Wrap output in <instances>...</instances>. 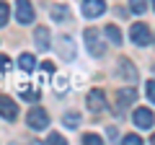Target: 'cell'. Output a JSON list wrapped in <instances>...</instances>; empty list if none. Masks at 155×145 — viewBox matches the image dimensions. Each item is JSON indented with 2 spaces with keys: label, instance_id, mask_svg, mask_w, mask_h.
<instances>
[{
  "label": "cell",
  "instance_id": "1",
  "mask_svg": "<svg viewBox=\"0 0 155 145\" xmlns=\"http://www.w3.org/2000/svg\"><path fill=\"white\" fill-rule=\"evenodd\" d=\"M85 47H88V52L93 57H101L106 52V47H104V42H101V34L96 31V29H85Z\"/></svg>",
  "mask_w": 155,
  "mask_h": 145
},
{
  "label": "cell",
  "instance_id": "2",
  "mask_svg": "<svg viewBox=\"0 0 155 145\" xmlns=\"http://www.w3.org/2000/svg\"><path fill=\"white\" fill-rule=\"evenodd\" d=\"M129 36H132V42L137 47H150V42H153V31H150L145 23H134L132 31H129Z\"/></svg>",
  "mask_w": 155,
  "mask_h": 145
},
{
  "label": "cell",
  "instance_id": "3",
  "mask_svg": "<svg viewBox=\"0 0 155 145\" xmlns=\"http://www.w3.org/2000/svg\"><path fill=\"white\" fill-rule=\"evenodd\" d=\"M26 122H28V127L31 130H47L49 127V114L44 112V109H31L28 112V117H26Z\"/></svg>",
  "mask_w": 155,
  "mask_h": 145
},
{
  "label": "cell",
  "instance_id": "4",
  "mask_svg": "<svg viewBox=\"0 0 155 145\" xmlns=\"http://www.w3.org/2000/svg\"><path fill=\"white\" fill-rule=\"evenodd\" d=\"M0 117L5 119V122H13L18 117V104L11 96H0Z\"/></svg>",
  "mask_w": 155,
  "mask_h": 145
},
{
  "label": "cell",
  "instance_id": "5",
  "mask_svg": "<svg viewBox=\"0 0 155 145\" xmlns=\"http://www.w3.org/2000/svg\"><path fill=\"white\" fill-rule=\"evenodd\" d=\"M104 11H106L104 0H83V16L85 18H98Z\"/></svg>",
  "mask_w": 155,
  "mask_h": 145
},
{
  "label": "cell",
  "instance_id": "6",
  "mask_svg": "<svg viewBox=\"0 0 155 145\" xmlns=\"http://www.w3.org/2000/svg\"><path fill=\"white\" fill-rule=\"evenodd\" d=\"M16 18H18V23H31L34 21V8H31L28 0H18L16 3Z\"/></svg>",
  "mask_w": 155,
  "mask_h": 145
},
{
  "label": "cell",
  "instance_id": "7",
  "mask_svg": "<svg viewBox=\"0 0 155 145\" xmlns=\"http://www.w3.org/2000/svg\"><path fill=\"white\" fill-rule=\"evenodd\" d=\"M88 109H91V112H104V109H106V96H104L101 88H93L88 93Z\"/></svg>",
  "mask_w": 155,
  "mask_h": 145
},
{
  "label": "cell",
  "instance_id": "8",
  "mask_svg": "<svg viewBox=\"0 0 155 145\" xmlns=\"http://www.w3.org/2000/svg\"><path fill=\"white\" fill-rule=\"evenodd\" d=\"M132 119H134V124H137L140 130H153V112L150 109H137V112L132 114Z\"/></svg>",
  "mask_w": 155,
  "mask_h": 145
},
{
  "label": "cell",
  "instance_id": "9",
  "mask_svg": "<svg viewBox=\"0 0 155 145\" xmlns=\"http://www.w3.org/2000/svg\"><path fill=\"white\" fill-rule=\"evenodd\" d=\"M34 44H36L39 52L49 49V29H47V26H39L36 31H34Z\"/></svg>",
  "mask_w": 155,
  "mask_h": 145
},
{
  "label": "cell",
  "instance_id": "10",
  "mask_svg": "<svg viewBox=\"0 0 155 145\" xmlns=\"http://www.w3.org/2000/svg\"><path fill=\"white\" fill-rule=\"evenodd\" d=\"M137 99V91L134 88H122L119 93H116V101H119V109H127L132 101Z\"/></svg>",
  "mask_w": 155,
  "mask_h": 145
},
{
  "label": "cell",
  "instance_id": "11",
  "mask_svg": "<svg viewBox=\"0 0 155 145\" xmlns=\"http://www.w3.org/2000/svg\"><path fill=\"white\" fill-rule=\"evenodd\" d=\"M18 67H21L23 72H34V67H36V57L28 55V52H23V55L18 57Z\"/></svg>",
  "mask_w": 155,
  "mask_h": 145
},
{
  "label": "cell",
  "instance_id": "12",
  "mask_svg": "<svg viewBox=\"0 0 155 145\" xmlns=\"http://www.w3.org/2000/svg\"><path fill=\"white\" fill-rule=\"evenodd\" d=\"M106 36H109V42H111V44H116V47L122 44V31H119V29H116L114 23H111V26H106Z\"/></svg>",
  "mask_w": 155,
  "mask_h": 145
},
{
  "label": "cell",
  "instance_id": "13",
  "mask_svg": "<svg viewBox=\"0 0 155 145\" xmlns=\"http://www.w3.org/2000/svg\"><path fill=\"white\" fill-rule=\"evenodd\" d=\"M119 70H122V72H127V78H129V80H134V78H137V70H134V65L127 60V57H124V60L119 62Z\"/></svg>",
  "mask_w": 155,
  "mask_h": 145
},
{
  "label": "cell",
  "instance_id": "14",
  "mask_svg": "<svg viewBox=\"0 0 155 145\" xmlns=\"http://www.w3.org/2000/svg\"><path fill=\"white\" fill-rule=\"evenodd\" d=\"M147 0H129V8H132V13H145L147 11Z\"/></svg>",
  "mask_w": 155,
  "mask_h": 145
},
{
  "label": "cell",
  "instance_id": "15",
  "mask_svg": "<svg viewBox=\"0 0 155 145\" xmlns=\"http://www.w3.org/2000/svg\"><path fill=\"white\" fill-rule=\"evenodd\" d=\"M65 127H70V130H75L78 127V122H80V114H75V112H70V114H65Z\"/></svg>",
  "mask_w": 155,
  "mask_h": 145
},
{
  "label": "cell",
  "instance_id": "16",
  "mask_svg": "<svg viewBox=\"0 0 155 145\" xmlns=\"http://www.w3.org/2000/svg\"><path fill=\"white\" fill-rule=\"evenodd\" d=\"M21 96H23V99H28V101H36L39 99V91L28 88V86H21Z\"/></svg>",
  "mask_w": 155,
  "mask_h": 145
},
{
  "label": "cell",
  "instance_id": "17",
  "mask_svg": "<svg viewBox=\"0 0 155 145\" xmlns=\"http://www.w3.org/2000/svg\"><path fill=\"white\" fill-rule=\"evenodd\" d=\"M83 143H85V145H101V143H104V140H101L98 135L88 132V135H83Z\"/></svg>",
  "mask_w": 155,
  "mask_h": 145
},
{
  "label": "cell",
  "instance_id": "18",
  "mask_svg": "<svg viewBox=\"0 0 155 145\" xmlns=\"http://www.w3.org/2000/svg\"><path fill=\"white\" fill-rule=\"evenodd\" d=\"M52 16H54V21H65L67 18V8H60V5L52 8Z\"/></svg>",
  "mask_w": 155,
  "mask_h": 145
},
{
  "label": "cell",
  "instance_id": "19",
  "mask_svg": "<svg viewBox=\"0 0 155 145\" xmlns=\"http://www.w3.org/2000/svg\"><path fill=\"white\" fill-rule=\"evenodd\" d=\"M8 16H11V8H8L5 3H3V0H0V26H3V23L8 21Z\"/></svg>",
  "mask_w": 155,
  "mask_h": 145
},
{
  "label": "cell",
  "instance_id": "20",
  "mask_svg": "<svg viewBox=\"0 0 155 145\" xmlns=\"http://www.w3.org/2000/svg\"><path fill=\"white\" fill-rule=\"evenodd\" d=\"M54 91L57 93H65L67 91V78H54Z\"/></svg>",
  "mask_w": 155,
  "mask_h": 145
},
{
  "label": "cell",
  "instance_id": "21",
  "mask_svg": "<svg viewBox=\"0 0 155 145\" xmlns=\"http://www.w3.org/2000/svg\"><path fill=\"white\" fill-rule=\"evenodd\" d=\"M47 143H49V145H62V143H65V137H62L60 132H52L49 137H47Z\"/></svg>",
  "mask_w": 155,
  "mask_h": 145
},
{
  "label": "cell",
  "instance_id": "22",
  "mask_svg": "<svg viewBox=\"0 0 155 145\" xmlns=\"http://www.w3.org/2000/svg\"><path fill=\"white\" fill-rule=\"evenodd\" d=\"M8 70H11V60L5 55H0V72H8Z\"/></svg>",
  "mask_w": 155,
  "mask_h": 145
},
{
  "label": "cell",
  "instance_id": "23",
  "mask_svg": "<svg viewBox=\"0 0 155 145\" xmlns=\"http://www.w3.org/2000/svg\"><path fill=\"white\" fill-rule=\"evenodd\" d=\"M124 143L127 145H140L142 140H140V135H124Z\"/></svg>",
  "mask_w": 155,
  "mask_h": 145
},
{
  "label": "cell",
  "instance_id": "24",
  "mask_svg": "<svg viewBox=\"0 0 155 145\" xmlns=\"http://www.w3.org/2000/svg\"><path fill=\"white\" fill-rule=\"evenodd\" d=\"M145 91H147V99L153 101V99H155V83H153V80H147V83H145Z\"/></svg>",
  "mask_w": 155,
  "mask_h": 145
}]
</instances>
